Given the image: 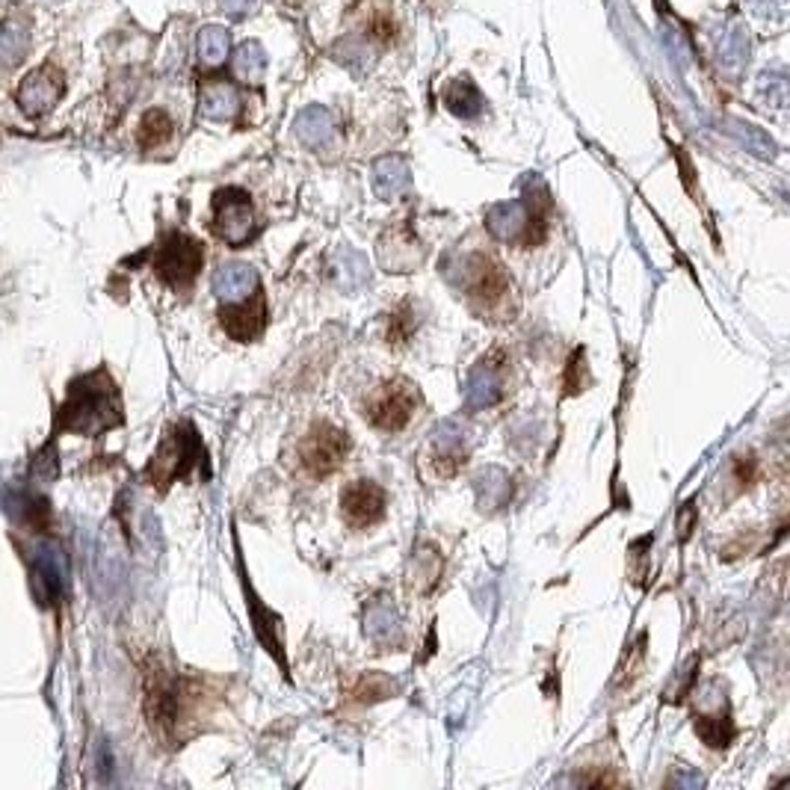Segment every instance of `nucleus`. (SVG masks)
<instances>
[{
	"mask_svg": "<svg viewBox=\"0 0 790 790\" xmlns=\"http://www.w3.org/2000/svg\"><path fill=\"white\" fill-rule=\"evenodd\" d=\"M122 423V397L107 370L86 373L69 385L57 427L77 435H101Z\"/></svg>",
	"mask_w": 790,
	"mask_h": 790,
	"instance_id": "f257e3e1",
	"label": "nucleus"
},
{
	"mask_svg": "<svg viewBox=\"0 0 790 790\" xmlns=\"http://www.w3.org/2000/svg\"><path fill=\"white\" fill-rule=\"evenodd\" d=\"M548 211V190H527V199L522 202H501L494 205L486 216V228L498 237L501 243H515V247H536L548 231L544 223Z\"/></svg>",
	"mask_w": 790,
	"mask_h": 790,
	"instance_id": "f03ea898",
	"label": "nucleus"
},
{
	"mask_svg": "<svg viewBox=\"0 0 790 790\" xmlns=\"http://www.w3.org/2000/svg\"><path fill=\"white\" fill-rule=\"evenodd\" d=\"M205 264V249L199 240L187 235H172L164 237V243L155 252V273L164 282L166 288H172L175 294H187L193 288L199 270Z\"/></svg>",
	"mask_w": 790,
	"mask_h": 790,
	"instance_id": "7ed1b4c3",
	"label": "nucleus"
},
{
	"mask_svg": "<svg viewBox=\"0 0 790 790\" xmlns=\"http://www.w3.org/2000/svg\"><path fill=\"white\" fill-rule=\"evenodd\" d=\"M199 459H202L199 435H195L190 423H178V427L169 430V435L160 444V451L155 453L145 477L155 482L160 492H166L175 477H190Z\"/></svg>",
	"mask_w": 790,
	"mask_h": 790,
	"instance_id": "20e7f679",
	"label": "nucleus"
},
{
	"mask_svg": "<svg viewBox=\"0 0 790 790\" xmlns=\"http://www.w3.org/2000/svg\"><path fill=\"white\" fill-rule=\"evenodd\" d=\"M214 235L219 240H226L228 247H243L249 243L258 231L255 223V207L249 199L247 190H237V187H223L214 195Z\"/></svg>",
	"mask_w": 790,
	"mask_h": 790,
	"instance_id": "39448f33",
	"label": "nucleus"
},
{
	"mask_svg": "<svg viewBox=\"0 0 790 790\" xmlns=\"http://www.w3.org/2000/svg\"><path fill=\"white\" fill-rule=\"evenodd\" d=\"M349 447H352V442H349L347 432L332 427V423H314L309 435L299 444V459L311 477L323 480L344 465Z\"/></svg>",
	"mask_w": 790,
	"mask_h": 790,
	"instance_id": "423d86ee",
	"label": "nucleus"
},
{
	"mask_svg": "<svg viewBox=\"0 0 790 790\" xmlns=\"http://www.w3.org/2000/svg\"><path fill=\"white\" fill-rule=\"evenodd\" d=\"M418 409V391L411 382L394 380L388 385H382L373 397L368 400V421L376 430L385 432H400L403 427H409L411 415Z\"/></svg>",
	"mask_w": 790,
	"mask_h": 790,
	"instance_id": "0eeeda50",
	"label": "nucleus"
},
{
	"mask_svg": "<svg viewBox=\"0 0 790 790\" xmlns=\"http://www.w3.org/2000/svg\"><path fill=\"white\" fill-rule=\"evenodd\" d=\"M219 323L228 332V338L240 344H252L261 338V332L267 326V306H264V290H255L249 299H240L235 306L219 309Z\"/></svg>",
	"mask_w": 790,
	"mask_h": 790,
	"instance_id": "6e6552de",
	"label": "nucleus"
},
{
	"mask_svg": "<svg viewBox=\"0 0 790 790\" xmlns=\"http://www.w3.org/2000/svg\"><path fill=\"white\" fill-rule=\"evenodd\" d=\"M506 288H510V278H506V270H503L501 261H494L489 255H474L465 267V290L474 302L480 306H494L506 297Z\"/></svg>",
	"mask_w": 790,
	"mask_h": 790,
	"instance_id": "1a4fd4ad",
	"label": "nucleus"
},
{
	"mask_svg": "<svg viewBox=\"0 0 790 790\" xmlns=\"http://www.w3.org/2000/svg\"><path fill=\"white\" fill-rule=\"evenodd\" d=\"M62 89H65V81H62V74L53 69V65H41L36 69L33 74L24 77L19 89V104L21 110L33 119H39L45 116L48 110L57 107V101L62 98Z\"/></svg>",
	"mask_w": 790,
	"mask_h": 790,
	"instance_id": "9d476101",
	"label": "nucleus"
},
{
	"mask_svg": "<svg viewBox=\"0 0 790 790\" xmlns=\"http://www.w3.org/2000/svg\"><path fill=\"white\" fill-rule=\"evenodd\" d=\"M340 510L352 527H370L385 515V492L370 480L349 482L340 494Z\"/></svg>",
	"mask_w": 790,
	"mask_h": 790,
	"instance_id": "9b49d317",
	"label": "nucleus"
},
{
	"mask_svg": "<svg viewBox=\"0 0 790 790\" xmlns=\"http://www.w3.org/2000/svg\"><path fill=\"white\" fill-rule=\"evenodd\" d=\"M427 261V249L411 237V231L397 228L380 240V264L388 273H415L423 267Z\"/></svg>",
	"mask_w": 790,
	"mask_h": 790,
	"instance_id": "f8f14e48",
	"label": "nucleus"
},
{
	"mask_svg": "<svg viewBox=\"0 0 790 790\" xmlns=\"http://www.w3.org/2000/svg\"><path fill=\"white\" fill-rule=\"evenodd\" d=\"M432 468L439 477H453V474H459L468 463V447L463 442V430L456 427V423L444 421L435 427L432 432Z\"/></svg>",
	"mask_w": 790,
	"mask_h": 790,
	"instance_id": "ddd939ff",
	"label": "nucleus"
},
{
	"mask_svg": "<svg viewBox=\"0 0 790 790\" xmlns=\"http://www.w3.org/2000/svg\"><path fill=\"white\" fill-rule=\"evenodd\" d=\"M364 634L380 648H397L403 643V622L388 598H373L364 610Z\"/></svg>",
	"mask_w": 790,
	"mask_h": 790,
	"instance_id": "4468645a",
	"label": "nucleus"
},
{
	"mask_svg": "<svg viewBox=\"0 0 790 790\" xmlns=\"http://www.w3.org/2000/svg\"><path fill=\"white\" fill-rule=\"evenodd\" d=\"M211 290L219 299H237L240 302V299H249L255 290H261V278L247 264H226L223 270H216Z\"/></svg>",
	"mask_w": 790,
	"mask_h": 790,
	"instance_id": "2eb2a0df",
	"label": "nucleus"
},
{
	"mask_svg": "<svg viewBox=\"0 0 790 790\" xmlns=\"http://www.w3.org/2000/svg\"><path fill=\"white\" fill-rule=\"evenodd\" d=\"M240 110V95L231 83L214 81L202 86V98H199V113L211 119V122H231L237 119Z\"/></svg>",
	"mask_w": 790,
	"mask_h": 790,
	"instance_id": "dca6fc26",
	"label": "nucleus"
},
{
	"mask_svg": "<svg viewBox=\"0 0 790 790\" xmlns=\"http://www.w3.org/2000/svg\"><path fill=\"white\" fill-rule=\"evenodd\" d=\"M411 187V178H409V166L403 157H380L376 164H373V190L380 199L385 202H394V199H400V195L409 193Z\"/></svg>",
	"mask_w": 790,
	"mask_h": 790,
	"instance_id": "f3484780",
	"label": "nucleus"
},
{
	"mask_svg": "<svg viewBox=\"0 0 790 790\" xmlns=\"http://www.w3.org/2000/svg\"><path fill=\"white\" fill-rule=\"evenodd\" d=\"M33 596L39 598L41 607L53 605L62 592V565L48 551H39V560L31 565Z\"/></svg>",
	"mask_w": 790,
	"mask_h": 790,
	"instance_id": "a211bd4d",
	"label": "nucleus"
},
{
	"mask_svg": "<svg viewBox=\"0 0 790 790\" xmlns=\"http://www.w3.org/2000/svg\"><path fill=\"white\" fill-rule=\"evenodd\" d=\"M294 131H297V136L306 145L320 148V145L332 143V136H335V122H332V113H328L326 107L311 104V107H306V110L299 113Z\"/></svg>",
	"mask_w": 790,
	"mask_h": 790,
	"instance_id": "6ab92c4d",
	"label": "nucleus"
},
{
	"mask_svg": "<svg viewBox=\"0 0 790 790\" xmlns=\"http://www.w3.org/2000/svg\"><path fill=\"white\" fill-rule=\"evenodd\" d=\"M717 60L729 72H738V69L746 65V60H750V36H746V31L740 24L722 27V33L717 36Z\"/></svg>",
	"mask_w": 790,
	"mask_h": 790,
	"instance_id": "aec40b11",
	"label": "nucleus"
},
{
	"mask_svg": "<svg viewBox=\"0 0 790 790\" xmlns=\"http://www.w3.org/2000/svg\"><path fill=\"white\" fill-rule=\"evenodd\" d=\"M264 69H267V51L261 48V41H243L231 60V74L247 86H258L264 81Z\"/></svg>",
	"mask_w": 790,
	"mask_h": 790,
	"instance_id": "412c9836",
	"label": "nucleus"
},
{
	"mask_svg": "<svg viewBox=\"0 0 790 790\" xmlns=\"http://www.w3.org/2000/svg\"><path fill=\"white\" fill-rule=\"evenodd\" d=\"M332 270H335V282H338V288L344 290H359L368 285L370 278V270H368V261L359 255V252H352V249L340 247L332 258Z\"/></svg>",
	"mask_w": 790,
	"mask_h": 790,
	"instance_id": "4be33fe9",
	"label": "nucleus"
},
{
	"mask_svg": "<svg viewBox=\"0 0 790 790\" xmlns=\"http://www.w3.org/2000/svg\"><path fill=\"white\" fill-rule=\"evenodd\" d=\"M498 397H501V388H498L494 364H489V359H482L471 370V380H468V406L471 409H489L498 403Z\"/></svg>",
	"mask_w": 790,
	"mask_h": 790,
	"instance_id": "5701e85b",
	"label": "nucleus"
},
{
	"mask_svg": "<svg viewBox=\"0 0 790 790\" xmlns=\"http://www.w3.org/2000/svg\"><path fill=\"white\" fill-rule=\"evenodd\" d=\"M444 107L459 119H474L482 110V95L471 81L459 77V81H451L444 86Z\"/></svg>",
	"mask_w": 790,
	"mask_h": 790,
	"instance_id": "b1692460",
	"label": "nucleus"
},
{
	"mask_svg": "<svg viewBox=\"0 0 790 790\" xmlns=\"http://www.w3.org/2000/svg\"><path fill=\"white\" fill-rule=\"evenodd\" d=\"M332 57L335 62H340L344 69L356 74H364L373 65L376 60V48L370 45L368 39H359V36H349V39H340L335 41V48H332Z\"/></svg>",
	"mask_w": 790,
	"mask_h": 790,
	"instance_id": "393cba45",
	"label": "nucleus"
},
{
	"mask_svg": "<svg viewBox=\"0 0 790 790\" xmlns=\"http://www.w3.org/2000/svg\"><path fill=\"white\" fill-rule=\"evenodd\" d=\"M195 51H199V62L205 65V69H216V65H223L231 51V36H228L226 27H219V24H207L205 31L199 33V41H195Z\"/></svg>",
	"mask_w": 790,
	"mask_h": 790,
	"instance_id": "a878e982",
	"label": "nucleus"
},
{
	"mask_svg": "<svg viewBox=\"0 0 790 790\" xmlns=\"http://www.w3.org/2000/svg\"><path fill=\"white\" fill-rule=\"evenodd\" d=\"M758 95L764 107H770L776 113L790 116V72L770 69L758 77Z\"/></svg>",
	"mask_w": 790,
	"mask_h": 790,
	"instance_id": "bb28decb",
	"label": "nucleus"
},
{
	"mask_svg": "<svg viewBox=\"0 0 790 790\" xmlns=\"http://www.w3.org/2000/svg\"><path fill=\"white\" fill-rule=\"evenodd\" d=\"M27 48H31V33L21 21H7L3 24V33H0V60L3 65H19L24 57H27Z\"/></svg>",
	"mask_w": 790,
	"mask_h": 790,
	"instance_id": "cd10ccee",
	"label": "nucleus"
},
{
	"mask_svg": "<svg viewBox=\"0 0 790 790\" xmlns=\"http://www.w3.org/2000/svg\"><path fill=\"white\" fill-rule=\"evenodd\" d=\"M477 498H480L486 510L503 506L506 498H510V480H506V474L498 471V468H486V471L477 477Z\"/></svg>",
	"mask_w": 790,
	"mask_h": 790,
	"instance_id": "c85d7f7f",
	"label": "nucleus"
},
{
	"mask_svg": "<svg viewBox=\"0 0 790 790\" xmlns=\"http://www.w3.org/2000/svg\"><path fill=\"white\" fill-rule=\"evenodd\" d=\"M696 734L708 746H729V740L734 738L729 710H722L719 717H696Z\"/></svg>",
	"mask_w": 790,
	"mask_h": 790,
	"instance_id": "c756f323",
	"label": "nucleus"
},
{
	"mask_svg": "<svg viewBox=\"0 0 790 790\" xmlns=\"http://www.w3.org/2000/svg\"><path fill=\"white\" fill-rule=\"evenodd\" d=\"M394 693H397V681H391L388 675L368 672V675L359 678L352 698H356L359 705H370V702H380V698H391Z\"/></svg>",
	"mask_w": 790,
	"mask_h": 790,
	"instance_id": "7c9ffc66",
	"label": "nucleus"
},
{
	"mask_svg": "<svg viewBox=\"0 0 790 790\" xmlns=\"http://www.w3.org/2000/svg\"><path fill=\"white\" fill-rule=\"evenodd\" d=\"M172 134V122H169V116L164 110H148L143 116V124H140V143L143 148H155V145L166 143Z\"/></svg>",
	"mask_w": 790,
	"mask_h": 790,
	"instance_id": "2f4dec72",
	"label": "nucleus"
},
{
	"mask_svg": "<svg viewBox=\"0 0 790 790\" xmlns=\"http://www.w3.org/2000/svg\"><path fill=\"white\" fill-rule=\"evenodd\" d=\"M418 328V314L411 309V302H403L400 309L388 318V340L394 347H400L411 338V332Z\"/></svg>",
	"mask_w": 790,
	"mask_h": 790,
	"instance_id": "473e14b6",
	"label": "nucleus"
},
{
	"mask_svg": "<svg viewBox=\"0 0 790 790\" xmlns=\"http://www.w3.org/2000/svg\"><path fill=\"white\" fill-rule=\"evenodd\" d=\"M750 3L752 10L767 21H781L790 15V0H750Z\"/></svg>",
	"mask_w": 790,
	"mask_h": 790,
	"instance_id": "72a5a7b5",
	"label": "nucleus"
},
{
	"mask_svg": "<svg viewBox=\"0 0 790 790\" xmlns=\"http://www.w3.org/2000/svg\"><path fill=\"white\" fill-rule=\"evenodd\" d=\"M219 7L231 19H249L261 7V0H219Z\"/></svg>",
	"mask_w": 790,
	"mask_h": 790,
	"instance_id": "f704fd0d",
	"label": "nucleus"
},
{
	"mask_svg": "<svg viewBox=\"0 0 790 790\" xmlns=\"http://www.w3.org/2000/svg\"><path fill=\"white\" fill-rule=\"evenodd\" d=\"M580 356H584V352H577L575 361H572V370H575V373L584 368V364H580ZM565 391H580V382H575L572 376H565Z\"/></svg>",
	"mask_w": 790,
	"mask_h": 790,
	"instance_id": "c9c22d12",
	"label": "nucleus"
}]
</instances>
